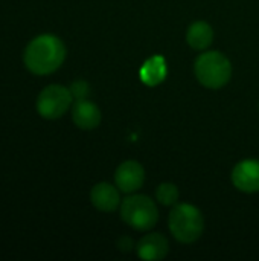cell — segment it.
<instances>
[{
  "instance_id": "cell-3",
  "label": "cell",
  "mask_w": 259,
  "mask_h": 261,
  "mask_svg": "<svg viewBox=\"0 0 259 261\" xmlns=\"http://www.w3.org/2000/svg\"><path fill=\"white\" fill-rule=\"evenodd\" d=\"M195 76L208 89H221L232 76V64L226 55L217 50L202 54L195 60Z\"/></svg>"
},
{
  "instance_id": "cell-8",
  "label": "cell",
  "mask_w": 259,
  "mask_h": 261,
  "mask_svg": "<svg viewBox=\"0 0 259 261\" xmlns=\"http://www.w3.org/2000/svg\"><path fill=\"white\" fill-rule=\"evenodd\" d=\"M136 249L142 260H163L169 252V243L162 234H148L139 240Z\"/></svg>"
},
{
  "instance_id": "cell-12",
  "label": "cell",
  "mask_w": 259,
  "mask_h": 261,
  "mask_svg": "<svg viewBox=\"0 0 259 261\" xmlns=\"http://www.w3.org/2000/svg\"><path fill=\"white\" fill-rule=\"evenodd\" d=\"M166 73H168V69H166L165 58L159 57V55L151 57L140 67V80L147 86H157V84H160L166 78Z\"/></svg>"
},
{
  "instance_id": "cell-4",
  "label": "cell",
  "mask_w": 259,
  "mask_h": 261,
  "mask_svg": "<svg viewBox=\"0 0 259 261\" xmlns=\"http://www.w3.org/2000/svg\"><path fill=\"white\" fill-rule=\"evenodd\" d=\"M121 219L136 231H150L157 225L159 210L148 196L134 194L121 203Z\"/></svg>"
},
{
  "instance_id": "cell-5",
  "label": "cell",
  "mask_w": 259,
  "mask_h": 261,
  "mask_svg": "<svg viewBox=\"0 0 259 261\" xmlns=\"http://www.w3.org/2000/svg\"><path fill=\"white\" fill-rule=\"evenodd\" d=\"M72 98L70 89L60 84H50L40 92L37 98V112L44 119H58L69 110Z\"/></svg>"
},
{
  "instance_id": "cell-10",
  "label": "cell",
  "mask_w": 259,
  "mask_h": 261,
  "mask_svg": "<svg viewBox=\"0 0 259 261\" xmlns=\"http://www.w3.org/2000/svg\"><path fill=\"white\" fill-rule=\"evenodd\" d=\"M72 119L82 130H93L101 122V110L96 104L87 99H76L72 107Z\"/></svg>"
},
{
  "instance_id": "cell-14",
  "label": "cell",
  "mask_w": 259,
  "mask_h": 261,
  "mask_svg": "<svg viewBox=\"0 0 259 261\" xmlns=\"http://www.w3.org/2000/svg\"><path fill=\"white\" fill-rule=\"evenodd\" d=\"M89 84L84 81V80H78V81H73L72 86H70V93L73 98L76 99H85L87 95H89Z\"/></svg>"
},
{
  "instance_id": "cell-11",
  "label": "cell",
  "mask_w": 259,
  "mask_h": 261,
  "mask_svg": "<svg viewBox=\"0 0 259 261\" xmlns=\"http://www.w3.org/2000/svg\"><path fill=\"white\" fill-rule=\"evenodd\" d=\"M212 40H214V29L206 21L192 23L186 32V41L195 50L208 49L212 44Z\"/></svg>"
},
{
  "instance_id": "cell-6",
  "label": "cell",
  "mask_w": 259,
  "mask_h": 261,
  "mask_svg": "<svg viewBox=\"0 0 259 261\" xmlns=\"http://www.w3.org/2000/svg\"><path fill=\"white\" fill-rule=\"evenodd\" d=\"M114 182L122 193L131 194L142 188L145 182V170L136 161L122 162L114 173Z\"/></svg>"
},
{
  "instance_id": "cell-7",
  "label": "cell",
  "mask_w": 259,
  "mask_h": 261,
  "mask_svg": "<svg viewBox=\"0 0 259 261\" xmlns=\"http://www.w3.org/2000/svg\"><path fill=\"white\" fill-rule=\"evenodd\" d=\"M232 184L243 193H258L259 161L246 159L237 164L232 171Z\"/></svg>"
},
{
  "instance_id": "cell-9",
  "label": "cell",
  "mask_w": 259,
  "mask_h": 261,
  "mask_svg": "<svg viewBox=\"0 0 259 261\" xmlns=\"http://www.w3.org/2000/svg\"><path fill=\"white\" fill-rule=\"evenodd\" d=\"M90 200L93 206L102 213H113L121 205V196L118 188H114L107 182H101L92 188Z\"/></svg>"
},
{
  "instance_id": "cell-1",
  "label": "cell",
  "mask_w": 259,
  "mask_h": 261,
  "mask_svg": "<svg viewBox=\"0 0 259 261\" xmlns=\"http://www.w3.org/2000/svg\"><path fill=\"white\" fill-rule=\"evenodd\" d=\"M66 58L64 43L52 34L35 37L24 49L23 61L27 70L35 75H49L55 72Z\"/></svg>"
},
{
  "instance_id": "cell-15",
  "label": "cell",
  "mask_w": 259,
  "mask_h": 261,
  "mask_svg": "<svg viewBox=\"0 0 259 261\" xmlns=\"http://www.w3.org/2000/svg\"><path fill=\"white\" fill-rule=\"evenodd\" d=\"M134 246V242L130 239V237H121L118 240V248L122 251V252H130Z\"/></svg>"
},
{
  "instance_id": "cell-2",
  "label": "cell",
  "mask_w": 259,
  "mask_h": 261,
  "mask_svg": "<svg viewBox=\"0 0 259 261\" xmlns=\"http://www.w3.org/2000/svg\"><path fill=\"white\" fill-rule=\"evenodd\" d=\"M172 237L180 243L197 242L205 229V219L200 210L189 203H179L172 208L168 219Z\"/></svg>"
},
{
  "instance_id": "cell-13",
  "label": "cell",
  "mask_w": 259,
  "mask_h": 261,
  "mask_svg": "<svg viewBox=\"0 0 259 261\" xmlns=\"http://www.w3.org/2000/svg\"><path fill=\"white\" fill-rule=\"evenodd\" d=\"M156 197L159 200V203L165 205V206H172L177 205L179 200V188L174 184H160L157 187L156 191Z\"/></svg>"
}]
</instances>
